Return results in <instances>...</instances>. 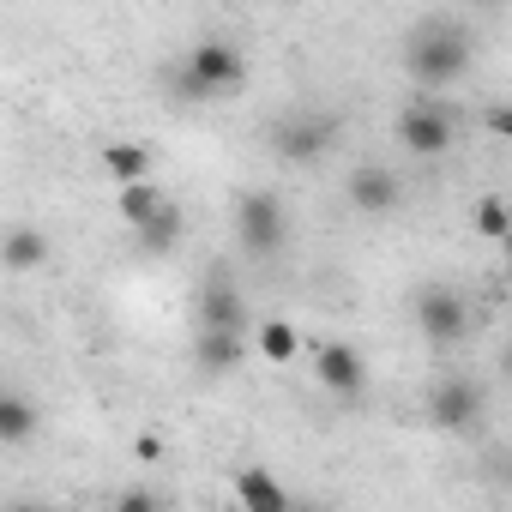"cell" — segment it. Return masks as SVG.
<instances>
[{"instance_id":"6da1fadb","label":"cell","mask_w":512,"mask_h":512,"mask_svg":"<svg viewBox=\"0 0 512 512\" xmlns=\"http://www.w3.org/2000/svg\"><path fill=\"white\" fill-rule=\"evenodd\" d=\"M404 73L422 85V91H446L470 73V37L464 25L452 19H422L410 37H404Z\"/></svg>"},{"instance_id":"7a4b0ae2","label":"cell","mask_w":512,"mask_h":512,"mask_svg":"<svg viewBox=\"0 0 512 512\" xmlns=\"http://www.w3.org/2000/svg\"><path fill=\"white\" fill-rule=\"evenodd\" d=\"M241 85H247V55L229 49L223 37L193 43L187 61H181V73H175V91L193 97V103H223V97H235Z\"/></svg>"},{"instance_id":"3957f363","label":"cell","mask_w":512,"mask_h":512,"mask_svg":"<svg viewBox=\"0 0 512 512\" xmlns=\"http://www.w3.org/2000/svg\"><path fill=\"white\" fill-rule=\"evenodd\" d=\"M235 247L247 260H278L290 247V205L278 187H247L235 193Z\"/></svg>"},{"instance_id":"277c9868","label":"cell","mask_w":512,"mask_h":512,"mask_svg":"<svg viewBox=\"0 0 512 512\" xmlns=\"http://www.w3.org/2000/svg\"><path fill=\"white\" fill-rule=\"evenodd\" d=\"M422 410H428V422H434V428L464 434V428L488 410V392H482V380H470V374H440V380L428 386Z\"/></svg>"},{"instance_id":"5b68a950","label":"cell","mask_w":512,"mask_h":512,"mask_svg":"<svg viewBox=\"0 0 512 512\" xmlns=\"http://www.w3.org/2000/svg\"><path fill=\"white\" fill-rule=\"evenodd\" d=\"M416 332L428 344H458L470 332V302L452 284H422L416 290Z\"/></svg>"},{"instance_id":"8992f818","label":"cell","mask_w":512,"mask_h":512,"mask_svg":"<svg viewBox=\"0 0 512 512\" xmlns=\"http://www.w3.org/2000/svg\"><path fill=\"white\" fill-rule=\"evenodd\" d=\"M452 139H458V121H452V109H440L434 97H428V103H410V109L398 115V145H404L410 157H446Z\"/></svg>"},{"instance_id":"52a82bcc","label":"cell","mask_w":512,"mask_h":512,"mask_svg":"<svg viewBox=\"0 0 512 512\" xmlns=\"http://www.w3.org/2000/svg\"><path fill=\"white\" fill-rule=\"evenodd\" d=\"M338 145V121L332 115H290L272 127V157L278 163H320Z\"/></svg>"},{"instance_id":"ba28073f","label":"cell","mask_w":512,"mask_h":512,"mask_svg":"<svg viewBox=\"0 0 512 512\" xmlns=\"http://www.w3.org/2000/svg\"><path fill=\"white\" fill-rule=\"evenodd\" d=\"M193 320H199V326H235V332H247V296H241V284L229 278V266H211V272L199 278Z\"/></svg>"},{"instance_id":"9c48e42d","label":"cell","mask_w":512,"mask_h":512,"mask_svg":"<svg viewBox=\"0 0 512 512\" xmlns=\"http://www.w3.org/2000/svg\"><path fill=\"white\" fill-rule=\"evenodd\" d=\"M344 193H350V205L368 211V217H386V211L404 205V181H398L392 169H380V163H356L350 181H344Z\"/></svg>"},{"instance_id":"30bf717a","label":"cell","mask_w":512,"mask_h":512,"mask_svg":"<svg viewBox=\"0 0 512 512\" xmlns=\"http://www.w3.org/2000/svg\"><path fill=\"white\" fill-rule=\"evenodd\" d=\"M241 362H247V332H235V326H199V332H193V368H199V374L223 380V374H235Z\"/></svg>"},{"instance_id":"8fae6325","label":"cell","mask_w":512,"mask_h":512,"mask_svg":"<svg viewBox=\"0 0 512 512\" xmlns=\"http://www.w3.org/2000/svg\"><path fill=\"white\" fill-rule=\"evenodd\" d=\"M314 380H320L326 392H338V398H356V392L368 386V362H362L356 344H326V350L314 356Z\"/></svg>"},{"instance_id":"7c38bea8","label":"cell","mask_w":512,"mask_h":512,"mask_svg":"<svg viewBox=\"0 0 512 512\" xmlns=\"http://www.w3.org/2000/svg\"><path fill=\"white\" fill-rule=\"evenodd\" d=\"M103 175L115 181V187H133V181H151V169H157V151L151 145H139V139H115V145H103Z\"/></svg>"},{"instance_id":"4fadbf2b","label":"cell","mask_w":512,"mask_h":512,"mask_svg":"<svg viewBox=\"0 0 512 512\" xmlns=\"http://www.w3.org/2000/svg\"><path fill=\"white\" fill-rule=\"evenodd\" d=\"M235 500H241L247 512H284V506H290V488L272 482L260 464H241V470H235Z\"/></svg>"},{"instance_id":"5bb4252c","label":"cell","mask_w":512,"mask_h":512,"mask_svg":"<svg viewBox=\"0 0 512 512\" xmlns=\"http://www.w3.org/2000/svg\"><path fill=\"white\" fill-rule=\"evenodd\" d=\"M0 260H7V272H13V278H25V272L49 266V235H43V229H31V223H13V229H7V247H0Z\"/></svg>"},{"instance_id":"9a60e30c","label":"cell","mask_w":512,"mask_h":512,"mask_svg":"<svg viewBox=\"0 0 512 512\" xmlns=\"http://www.w3.org/2000/svg\"><path fill=\"white\" fill-rule=\"evenodd\" d=\"M133 241H139L145 260H163V253H175V241H181V205L169 199L151 223H139V229H133Z\"/></svg>"},{"instance_id":"2e32d148","label":"cell","mask_w":512,"mask_h":512,"mask_svg":"<svg viewBox=\"0 0 512 512\" xmlns=\"http://www.w3.org/2000/svg\"><path fill=\"white\" fill-rule=\"evenodd\" d=\"M163 205H169V193H163L157 181H133V187H115V211H121V223H127V229L151 223Z\"/></svg>"},{"instance_id":"e0dca14e","label":"cell","mask_w":512,"mask_h":512,"mask_svg":"<svg viewBox=\"0 0 512 512\" xmlns=\"http://www.w3.org/2000/svg\"><path fill=\"white\" fill-rule=\"evenodd\" d=\"M253 350H260V362H272V368H290L296 350H302V332H296L290 320H260V332H253Z\"/></svg>"},{"instance_id":"ac0fdd59","label":"cell","mask_w":512,"mask_h":512,"mask_svg":"<svg viewBox=\"0 0 512 512\" xmlns=\"http://www.w3.org/2000/svg\"><path fill=\"white\" fill-rule=\"evenodd\" d=\"M37 434V404L25 392H0V446H25Z\"/></svg>"},{"instance_id":"d6986e66","label":"cell","mask_w":512,"mask_h":512,"mask_svg":"<svg viewBox=\"0 0 512 512\" xmlns=\"http://www.w3.org/2000/svg\"><path fill=\"white\" fill-rule=\"evenodd\" d=\"M470 229H476L482 241H506V235H512V205H506V199H476V205H470Z\"/></svg>"},{"instance_id":"ffe728a7","label":"cell","mask_w":512,"mask_h":512,"mask_svg":"<svg viewBox=\"0 0 512 512\" xmlns=\"http://www.w3.org/2000/svg\"><path fill=\"white\" fill-rule=\"evenodd\" d=\"M482 127L512 145V103H488V109H482Z\"/></svg>"},{"instance_id":"44dd1931","label":"cell","mask_w":512,"mask_h":512,"mask_svg":"<svg viewBox=\"0 0 512 512\" xmlns=\"http://www.w3.org/2000/svg\"><path fill=\"white\" fill-rule=\"evenodd\" d=\"M115 506H145V512H151L157 494H151V488H127V494H115Z\"/></svg>"},{"instance_id":"7402d4cb","label":"cell","mask_w":512,"mask_h":512,"mask_svg":"<svg viewBox=\"0 0 512 512\" xmlns=\"http://www.w3.org/2000/svg\"><path fill=\"white\" fill-rule=\"evenodd\" d=\"M500 368H506V380H512V338H506V350H500Z\"/></svg>"},{"instance_id":"603a6c76","label":"cell","mask_w":512,"mask_h":512,"mask_svg":"<svg viewBox=\"0 0 512 512\" xmlns=\"http://www.w3.org/2000/svg\"><path fill=\"white\" fill-rule=\"evenodd\" d=\"M506 482H512V458H506Z\"/></svg>"},{"instance_id":"cb8c5ba5","label":"cell","mask_w":512,"mask_h":512,"mask_svg":"<svg viewBox=\"0 0 512 512\" xmlns=\"http://www.w3.org/2000/svg\"><path fill=\"white\" fill-rule=\"evenodd\" d=\"M506 278H512V260H506Z\"/></svg>"}]
</instances>
